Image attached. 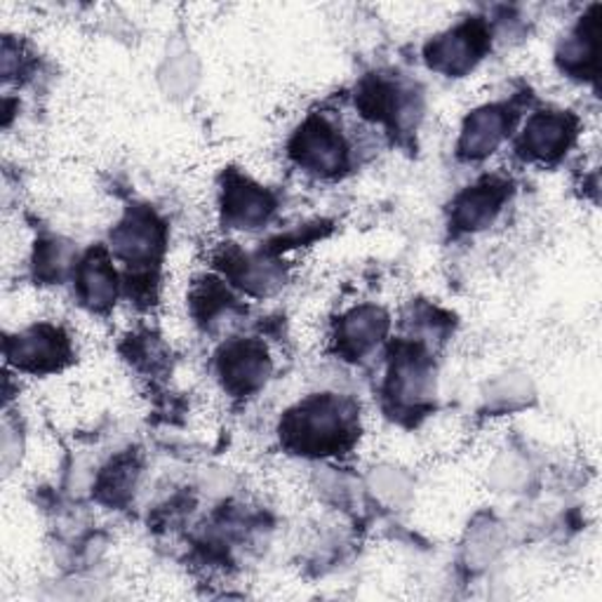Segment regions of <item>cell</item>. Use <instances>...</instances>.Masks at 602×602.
<instances>
[{"label":"cell","mask_w":602,"mask_h":602,"mask_svg":"<svg viewBox=\"0 0 602 602\" xmlns=\"http://www.w3.org/2000/svg\"><path fill=\"white\" fill-rule=\"evenodd\" d=\"M62 354H64V342H62L60 332L40 328V330H34L26 336H22V340L17 342V354L14 356H17V363L38 370V367L50 365L54 358L60 360Z\"/></svg>","instance_id":"cell-6"},{"label":"cell","mask_w":602,"mask_h":602,"mask_svg":"<svg viewBox=\"0 0 602 602\" xmlns=\"http://www.w3.org/2000/svg\"><path fill=\"white\" fill-rule=\"evenodd\" d=\"M499 186H476L474 191L459 200L457 205V219L459 224L466 229H478L482 224L492 222L494 212L499 210V202H502V194L496 191Z\"/></svg>","instance_id":"cell-7"},{"label":"cell","mask_w":602,"mask_h":602,"mask_svg":"<svg viewBox=\"0 0 602 602\" xmlns=\"http://www.w3.org/2000/svg\"><path fill=\"white\" fill-rule=\"evenodd\" d=\"M569 121L563 115H539L527 127L525 144L530 146V151L537 156H555L567 146L569 139Z\"/></svg>","instance_id":"cell-5"},{"label":"cell","mask_w":602,"mask_h":602,"mask_svg":"<svg viewBox=\"0 0 602 602\" xmlns=\"http://www.w3.org/2000/svg\"><path fill=\"white\" fill-rule=\"evenodd\" d=\"M506 130V119L504 113L499 109H488L478 113L476 119L471 121V130H468L466 135V149L468 153H488L490 149H494V144L502 139Z\"/></svg>","instance_id":"cell-9"},{"label":"cell","mask_w":602,"mask_h":602,"mask_svg":"<svg viewBox=\"0 0 602 602\" xmlns=\"http://www.w3.org/2000/svg\"><path fill=\"white\" fill-rule=\"evenodd\" d=\"M81 285L85 297L90 304H107L113 299L115 292V275L109 267V261L101 255H93L90 259L85 261L83 273H81Z\"/></svg>","instance_id":"cell-8"},{"label":"cell","mask_w":602,"mask_h":602,"mask_svg":"<svg viewBox=\"0 0 602 602\" xmlns=\"http://www.w3.org/2000/svg\"><path fill=\"white\" fill-rule=\"evenodd\" d=\"M295 153L299 156L304 165L318 172L340 170L344 160L342 139L336 137L334 130H330L325 123H308L304 132H299Z\"/></svg>","instance_id":"cell-2"},{"label":"cell","mask_w":602,"mask_h":602,"mask_svg":"<svg viewBox=\"0 0 602 602\" xmlns=\"http://www.w3.org/2000/svg\"><path fill=\"white\" fill-rule=\"evenodd\" d=\"M348 433L342 405L332 398H318L304 405L297 415L290 417L287 435L292 443L311 452H328L342 445Z\"/></svg>","instance_id":"cell-1"},{"label":"cell","mask_w":602,"mask_h":602,"mask_svg":"<svg viewBox=\"0 0 602 602\" xmlns=\"http://www.w3.org/2000/svg\"><path fill=\"white\" fill-rule=\"evenodd\" d=\"M480 26L476 24H464L457 32L450 34L447 38L438 40L431 50V64L445 71H462L474 64L476 54L480 52V40H482Z\"/></svg>","instance_id":"cell-3"},{"label":"cell","mask_w":602,"mask_h":602,"mask_svg":"<svg viewBox=\"0 0 602 602\" xmlns=\"http://www.w3.org/2000/svg\"><path fill=\"white\" fill-rule=\"evenodd\" d=\"M222 372L231 389L245 393L259 386L263 377H267V356L255 346H236L224 358Z\"/></svg>","instance_id":"cell-4"}]
</instances>
